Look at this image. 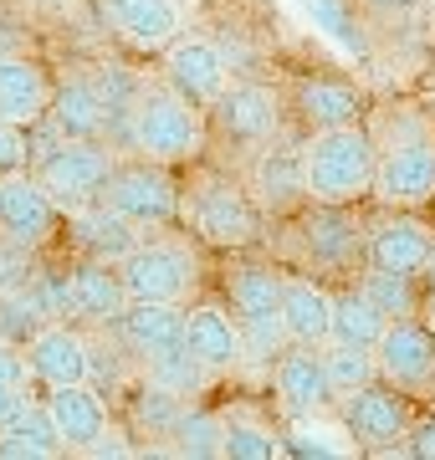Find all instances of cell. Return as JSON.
Wrapping results in <instances>:
<instances>
[{"label":"cell","mask_w":435,"mask_h":460,"mask_svg":"<svg viewBox=\"0 0 435 460\" xmlns=\"http://www.w3.org/2000/svg\"><path fill=\"white\" fill-rule=\"evenodd\" d=\"M374 144H379V205H425L435 199V118L420 102H400L374 118Z\"/></svg>","instance_id":"1"},{"label":"cell","mask_w":435,"mask_h":460,"mask_svg":"<svg viewBox=\"0 0 435 460\" xmlns=\"http://www.w3.org/2000/svg\"><path fill=\"white\" fill-rule=\"evenodd\" d=\"M302 180H307V199L318 205H353V199L374 195V180H379L374 128H364L359 118L318 128L302 144Z\"/></svg>","instance_id":"2"},{"label":"cell","mask_w":435,"mask_h":460,"mask_svg":"<svg viewBox=\"0 0 435 460\" xmlns=\"http://www.w3.org/2000/svg\"><path fill=\"white\" fill-rule=\"evenodd\" d=\"M129 144L154 164H190L205 148V108L180 98L169 83L164 87L144 83V93L134 102V123H129Z\"/></svg>","instance_id":"3"},{"label":"cell","mask_w":435,"mask_h":460,"mask_svg":"<svg viewBox=\"0 0 435 460\" xmlns=\"http://www.w3.org/2000/svg\"><path fill=\"white\" fill-rule=\"evenodd\" d=\"M184 220L195 226L200 241H210L220 251H241L262 235V205L220 174H200L184 190Z\"/></svg>","instance_id":"4"},{"label":"cell","mask_w":435,"mask_h":460,"mask_svg":"<svg viewBox=\"0 0 435 460\" xmlns=\"http://www.w3.org/2000/svg\"><path fill=\"white\" fill-rule=\"evenodd\" d=\"M231 307H235L241 332H246L252 358H277L287 343L282 271H271L267 261H235L231 266Z\"/></svg>","instance_id":"5"},{"label":"cell","mask_w":435,"mask_h":460,"mask_svg":"<svg viewBox=\"0 0 435 460\" xmlns=\"http://www.w3.org/2000/svg\"><path fill=\"white\" fill-rule=\"evenodd\" d=\"M102 205H113L118 215H129L144 230H159L184 210V195L180 184L164 174V164L138 154V164H118L113 180L102 184Z\"/></svg>","instance_id":"6"},{"label":"cell","mask_w":435,"mask_h":460,"mask_svg":"<svg viewBox=\"0 0 435 460\" xmlns=\"http://www.w3.org/2000/svg\"><path fill=\"white\" fill-rule=\"evenodd\" d=\"M113 169H118V159L102 138H67V144L57 148L41 169H31V174L47 184L51 199H57L62 210H77V205L102 199V184L113 180Z\"/></svg>","instance_id":"7"},{"label":"cell","mask_w":435,"mask_h":460,"mask_svg":"<svg viewBox=\"0 0 435 460\" xmlns=\"http://www.w3.org/2000/svg\"><path fill=\"white\" fill-rule=\"evenodd\" d=\"M118 271H123L129 296H144V302H184L190 287H195V277H200L190 246H180V241H154V235H144L118 261Z\"/></svg>","instance_id":"8"},{"label":"cell","mask_w":435,"mask_h":460,"mask_svg":"<svg viewBox=\"0 0 435 460\" xmlns=\"http://www.w3.org/2000/svg\"><path fill=\"white\" fill-rule=\"evenodd\" d=\"M379 378L400 394H425L435 389V328L425 317H389L385 338L374 343Z\"/></svg>","instance_id":"9"},{"label":"cell","mask_w":435,"mask_h":460,"mask_svg":"<svg viewBox=\"0 0 435 460\" xmlns=\"http://www.w3.org/2000/svg\"><path fill=\"white\" fill-rule=\"evenodd\" d=\"M62 205L51 199V190L36 180L31 169H16V174H0V235L16 241L26 251H41L62 226Z\"/></svg>","instance_id":"10"},{"label":"cell","mask_w":435,"mask_h":460,"mask_svg":"<svg viewBox=\"0 0 435 460\" xmlns=\"http://www.w3.org/2000/svg\"><path fill=\"white\" fill-rule=\"evenodd\" d=\"M164 83L190 98L195 108H216L220 93L231 87V72H226V51L205 36H174L164 47Z\"/></svg>","instance_id":"11"},{"label":"cell","mask_w":435,"mask_h":460,"mask_svg":"<svg viewBox=\"0 0 435 460\" xmlns=\"http://www.w3.org/2000/svg\"><path fill=\"white\" fill-rule=\"evenodd\" d=\"M404 399H410V394H400V389L364 384V389L343 394L338 414H343V425L353 429V440L364 445V450H389V445H404V440H410V429H415Z\"/></svg>","instance_id":"12"},{"label":"cell","mask_w":435,"mask_h":460,"mask_svg":"<svg viewBox=\"0 0 435 460\" xmlns=\"http://www.w3.org/2000/svg\"><path fill=\"white\" fill-rule=\"evenodd\" d=\"M271 389L282 399L287 414H328L338 410L343 399H338L333 378H328V363H323V348H297L277 358V374H271Z\"/></svg>","instance_id":"13"},{"label":"cell","mask_w":435,"mask_h":460,"mask_svg":"<svg viewBox=\"0 0 435 460\" xmlns=\"http://www.w3.org/2000/svg\"><path fill=\"white\" fill-rule=\"evenodd\" d=\"M31 374L41 389H67V384H93V343L67 323H47L26 343Z\"/></svg>","instance_id":"14"},{"label":"cell","mask_w":435,"mask_h":460,"mask_svg":"<svg viewBox=\"0 0 435 460\" xmlns=\"http://www.w3.org/2000/svg\"><path fill=\"white\" fill-rule=\"evenodd\" d=\"M67 235L72 246H77V256H98V261H123L129 251L149 235L144 226H134L129 215H118L113 205H102V199H93V205H77V210H67Z\"/></svg>","instance_id":"15"},{"label":"cell","mask_w":435,"mask_h":460,"mask_svg":"<svg viewBox=\"0 0 435 460\" xmlns=\"http://www.w3.org/2000/svg\"><path fill=\"white\" fill-rule=\"evenodd\" d=\"M184 343H190V353H195L210 374H231V368H241L246 353H252L241 323H235L226 307H216V302H200V307L184 313Z\"/></svg>","instance_id":"16"},{"label":"cell","mask_w":435,"mask_h":460,"mask_svg":"<svg viewBox=\"0 0 435 460\" xmlns=\"http://www.w3.org/2000/svg\"><path fill=\"white\" fill-rule=\"evenodd\" d=\"M47 410L57 420V435L67 450H83L93 456V445L113 429L108 420V399L93 389V384H67V389H47Z\"/></svg>","instance_id":"17"},{"label":"cell","mask_w":435,"mask_h":460,"mask_svg":"<svg viewBox=\"0 0 435 460\" xmlns=\"http://www.w3.org/2000/svg\"><path fill=\"white\" fill-rule=\"evenodd\" d=\"M102 11L113 21V31L129 47L159 51L184 31V5L180 0H102Z\"/></svg>","instance_id":"18"},{"label":"cell","mask_w":435,"mask_h":460,"mask_svg":"<svg viewBox=\"0 0 435 460\" xmlns=\"http://www.w3.org/2000/svg\"><path fill=\"white\" fill-rule=\"evenodd\" d=\"M282 323L287 343L323 348L333 338V292L313 277H282Z\"/></svg>","instance_id":"19"},{"label":"cell","mask_w":435,"mask_h":460,"mask_svg":"<svg viewBox=\"0 0 435 460\" xmlns=\"http://www.w3.org/2000/svg\"><path fill=\"white\" fill-rule=\"evenodd\" d=\"M51 77L36 57H21V51H0V118L5 123H36V118L51 108Z\"/></svg>","instance_id":"20"},{"label":"cell","mask_w":435,"mask_h":460,"mask_svg":"<svg viewBox=\"0 0 435 460\" xmlns=\"http://www.w3.org/2000/svg\"><path fill=\"white\" fill-rule=\"evenodd\" d=\"M216 118L231 144H271V133H277V93L262 83H231L216 102Z\"/></svg>","instance_id":"21"},{"label":"cell","mask_w":435,"mask_h":460,"mask_svg":"<svg viewBox=\"0 0 435 460\" xmlns=\"http://www.w3.org/2000/svg\"><path fill=\"white\" fill-rule=\"evenodd\" d=\"M364 256H368V266H385V271L420 277V271H425V261L435 256V235L420 226V220L395 215V220H379V226L368 230Z\"/></svg>","instance_id":"22"},{"label":"cell","mask_w":435,"mask_h":460,"mask_svg":"<svg viewBox=\"0 0 435 460\" xmlns=\"http://www.w3.org/2000/svg\"><path fill=\"white\" fill-rule=\"evenodd\" d=\"M118 332H123L118 343L134 348L138 358H149L169 343H184V302H144V296H134L129 313L118 317Z\"/></svg>","instance_id":"23"},{"label":"cell","mask_w":435,"mask_h":460,"mask_svg":"<svg viewBox=\"0 0 435 460\" xmlns=\"http://www.w3.org/2000/svg\"><path fill=\"white\" fill-rule=\"evenodd\" d=\"M47 118L62 128V138H102L108 108H102L98 83H87V77H62V83L51 87Z\"/></svg>","instance_id":"24"},{"label":"cell","mask_w":435,"mask_h":460,"mask_svg":"<svg viewBox=\"0 0 435 460\" xmlns=\"http://www.w3.org/2000/svg\"><path fill=\"white\" fill-rule=\"evenodd\" d=\"M72 281H77V313L93 317V323H118L134 302L123 287V271L113 261H98V256H83L72 266Z\"/></svg>","instance_id":"25"},{"label":"cell","mask_w":435,"mask_h":460,"mask_svg":"<svg viewBox=\"0 0 435 460\" xmlns=\"http://www.w3.org/2000/svg\"><path fill=\"white\" fill-rule=\"evenodd\" d=\"M67 445H62V435H57V420H51L47 404H21V414L11 420V425L0 429V460H51L62 456Z\"/></svg>","instance_id":"26"},{"label":"cell","mask_w":435,"mask_h":460,"mask_svg":"<svg viewBox=\"0 0 435 460\" xmlns=\"http://www.w3.org/2000/svg\"><path fill=\"white\" fill-rule=\"evenodd\" d=\"M353 429L343 425V414H292L282 435V450L292 456H349L353 450Z\"/></svg>","instance_id":"27"},{"label":"cell","mask_w":435,"mask_h":460,"mask_svg":"<svg viewBox=\"0 0 435 460\" xmlns=\"http://www.w3.org/2000/svg\"><path fill=\"white\" fill-rule=\"evenodd\" d=\"M297 108L302 118L313 123V128H333V123H353L364 98H359V87L353 83H333V77H307L297 93Z\"/></svg>","instance_id":"28"},{"label":"cell","mask_w":435,"mask_h":460,"mask_svg":"<svg viewBox=\"0 0 435 460\" xmlns=\"http://www.w3.org/2000/svg\"><path fill=\"white\" fill-rule=\"evenodd\" d=\"M144 378L149 384H159V389H169V394H200L205 384H210V368H205L195 353H190V343H169V348H159V353H149L144 358Z\"/></svg>","instance_id":"29"},{"label":"cell","mask_w":435,"mask_h":460,"mask_svg":"<svg viewBox=\"0 0 435 460\" xmlns=\"http://www.w3.org/2000/svg\"><path fill=\"white\" fill-rule=\"evenodd\" d=\"M302 241H307V256H318L323 266H343L359 251V226L349 215H338V205H328L323 215H313L302 226Z\"/></svg>","instance_id":"30"},{"label":"cell","mask_w":435,"mask_h":460,"mask_svg":"<svg viewBox=\"0 0 435 460\" xmlns=\"http://www.w3.org/2000/svg\"><path fill=\"white\" fill-rule=\"evenodd\" d=\"M389 317L368 302L359 287L343 296H333V343H353V348H374L379 338H385Z\"/></svg>","instance_id":"31"},{"label":"cell","mask_w":435,"mask_h":460,"mask_svg":"<svg viewBox=\"0 0 435 460\" xmlns=\"http://www.w3.org/2000/svg\"><path fill=\"white\" fill-rule=\"evenodd\" d=\"M256 190H262V205L282 210L292 199H307V180H302V148H277L256 164Z\"/></svg>","instance_id":"32"},{"label":"cell","mask_w":435,"mask_h":460,"mask_svg":"<svg viewBox=\"0 0 435 460\" xmlns=\"http://www.w3.org/2000/svg\"><path fill=\"white\" fill-rule=\"evenodd\" d=\"M359 292H364L385 317H415V313H420L415 277H404V271H385V266H368L364 281H359Z\"/></svg>","instance_id":"33"},{"label":"cell","mask_w":435,"mask_h":460,"mask_svg":"<svg viewBox=\"0 0 435 460\" xmlns=\"http://www.w3.org/2000/svg\"><path fill=\"white\" fill-rule=\"evenodd\" d=\"M277 450H282V435H271L267 425H256L252 414H226V420H220V456L271 460Z\"/></svg>","instance_id":"34"},{"label":"cell","mask_w":435,"mask_h":460,"mask_svg":"<svg viewBox=\"0 0 435 460\" xmlns=\"http://www.w3.org/2000/svg\"><path fill=\"white\" fill-rule=\"evenodd\" d=\"M323 363H328V378H333L338 399L353 394V389H364L379 378V363H374V348H353V343H323Z\"/></svg>","instance_id":"35"},{"label":"cell","mask_w":435,"mask_h":460,"mask_svg":"<svg viewBox=\"0 0 435 460\" xmlns=\"http://www.w3.org/2000/svg\"><path fill=\"white\" fill-rule=\"evenodd\" d=\"M47 323L51 317H47V307L36 302L31 287H5V292H0V338H11V343H31Z\"/></svg>","instance_id":"36"},{"label":"cell","mask_w":435,"mask_h":460,"mask_svg":"<svg viewBox=\"0 0 435 460\" xmlns=\"http://www.w3.org/2000/svg\"><path fill=\"white\" fill-rule=\"evenodd\" d=\"M174 445L190 450V456H220V420H210V414H184L180 429H174Z\"/></svg>","instance_id":"37"},{"label":"cell","mask_w":435,"mask_h":460,"mask_svg":"<svg viewBox=\"0 0 435 460\" xmlns=\"http://www.w3.org/2000/svg\"><path fill=\"white\" fill-rule=\"evenodd\" d=\"M0 378H11L16 389H26V394H31L36 374H31V358H26V343H11V338H0Z\"/></svg>","instance_id":"38"},{"label":"cell","mask_w":435,"mask_h":460,"mask_svg":"<svg viewBox=\"0 0 435 460\" xmlns=\"http://www.w3.org/2000/svg\"><path fill=\"white\" fill-rule=\"evenodd\" d=\"M16 169H31V159H26V128L0 118V174H16Z\"/></svg>","instance_id":"39"},{"label":"cell","mask_w":435,"mask_h":460,"mask_svg":"<svg viewBox=\"0 0 435 460\" xmlns=\"http://www.w3.org/2000/svg\"><path fill=\"white\" fill-rule=\"evenodd\" d=\"M26 281H31V271H26V246L0 235V292L5 287H26Z\"/></svg>","instance_id":"40"},{"label":"cell","mask_w":435,"mask_h":460,"mask_svg":"<svg viewBox=\"0 0 435 460\" xmlns=\"http://www.w3.org/2000/svg\"><path fill=\"white\" fill-rule=\"evenodd\" d=\"M26 389H16V384H11V378H0V429L11 425V420H16L21 414V404H26Z\"/></svg>","instance_id":"41"},{"label":"cell","mask_w":435,"mask_h":460,"mask_svg":"<svg viewBox=\"0 0 435 460\" xmlns=\"http://www.w3.org/2000/svg\"><path fill=\"white\" fill-rule=\"evenodd\" d=\"M410 450H415L420 460H435V420H420V425L410 429Z\"/></svg>","instance_id":"42"},{"label":"cell","mask_w":435,"mask_h":460,"mask_svg":"<svg viewBox=\"0 0 435 460\" xmlns=\"http://www.w3.org/2000/svg\"><path fill=\"white\" fill-rule=\"evenodd\" d=\"M21 5L36 16H77L83 11V0H21Z\"/></svg>","instance_id":"43"}]
</instances>
